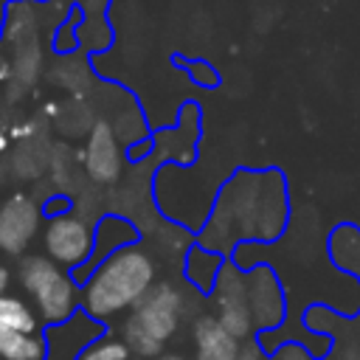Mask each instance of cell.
Returning a JSON list of instances; mask_svg holds the SVG:
<instances>
[{
  "mask_svg": "<svg viewBox=\"0 0 360 360\" xmlns=\"http://www.w3.org/2000/svg\"><path fill=\"white\" fill-rule=\"evenodd\" d=\"M290 222V191L278 169H239L219 191L200 248L231 253L239 242H276Z\"/></svg>",
  "mask_w": 360,
  "mask_h": 360,
  "instance_id": "cell-1",
  "label": "cell"
},
{
  "mask_svg": "<svg viewBox=\"0 0 360 360\" xmlns=\"http://www.w3.org/2000/svg\"><path fill=\"white\" fill-rule=\"evenodd\" d=\"M152 287V256L135 245H127L110 250L101 264L87 276V281L82 284V309L96 321H107L112 315L129 312Z\"/></svg>",
  "mask_w": 360,
  "mask_h": 360,
  "instance_id": "cell-2",
  "label": "cell"
},
{
  "mask_svg": "<svg viewBox=\"0 0 360 360\" xmlns=\"http://www.w3.org/2000/svg\"><path fill=\"white\" fill-rule=\"evenodd\" d=\"M180 315H183V295L172 284L160 281L129 309L121 329V340L129 346L135 357L155 360L163 354L166 343L177 332Z\"/></svg>",
  "mask_w": 360,
  "mask_h": 360,
  "instance_id": "cell-3",
  "label": "cell"
},
{
  "mask_svg": "<svg viewBox=\"0 0 360 360\" xmlns=\"http://www.w3.org/2000/svg\"><path fill=\"white\" fill-rule=\"evenodd\" d=\"M17 278L42 323H62L76 312V307H82V290L76 287L70 270L45 253L22 256L17 264Z\"/></svg>",
  "mask_w": 360,
  "mask_h": 360,
  "instance_id": "cell-4",
  "label": "cell"
},
{
  "mask_svg": "<svg viewBox=\"0 0 360 360\" xmlns=\"http://www.w3.org/2000/svg\"><path fill=\"white\" fill-rule=\"evenodd\" d=\"M42 245H45V256H51L56 264L73 270V267L84 264V259L93 253L96 231L79 214H70V211L51 214V219L42 228Z\"/></svg>",
  "mask_w": 360,
  "mask_h": 360,
  "instance_id": "cell-5",
  "label": "cell"
},
{
  "mask_svg": "<svg viewBox=\"0 0 360 360\" xmlns=\"http://www.w3.org/2000/svg\"><path fill=\"white\" fill-rule=\"evenodd\" d=\"M214 315L239 340L253 335V315L248 301V273L236 262H225L214 281Z\"/></svg>",
  "mask_w": 360,
  "mask_h": 360,
  "instance_id": "cell-6",
  "label": "cell"
},
{
  "mask_svg": "<svg viewBox=\"0 0 360 360\" xmlns=\"http://www.w3.org/2000/svg\"><path fill=\"white\" fill-rule=\"evenodd\" d=\"M42 228V208L34 197L17 191L0 202V250L22 256Z\"/></svg>",
  "mask_w": 360,
  "mask_h": 360,
  "instance_id": "cell-7",
  "label": "cell"
},
{
  "mask_svg": "<svg viewBox=\"0 0 360 360\" xmlns=\"http://www.w3.org/2000/svg\"><path fill=\"white\" fill-rule=\"evenodd\" d=\"M248 301L253 326L259 332H276L287 318L284 287L270 264H253L248 270Z\"/></svg>",
  "mask_w": 360,
  "mask_h": 360,
  "instance_id": "cell-8",
  "label": "cell"
},
{
  "mask_svg": "<svg viewBox=\"0 0 360 360\" xmlns=\"http://www.w3.org/2000/svg\"><path fill=\"white\" fill-rule=\"evenodd\" d=\"M191 340L197 360H239L242 352L239 338H233L217 315H200L191 326Z\"/></svg>",
  "mask_w": 360,
  "mask_h": 360,
  "instance_id": "cell-9",
  "label": "cell"
},
{
  "mask_svg": "<svg viewBox=\"0 0 360 360\" xmlns=\"http://www.w3.org/2000/svg\"><path fill=\"white\" fill-rule=\"evenodd\" d=\"M84 166H87L90 177L98 180V183H110V180L118 177L121 160H118L115 138H112L107 124H96V129L90 132L87 149H84Z\"/></svg>",
  "mask_w": 360,
  "mask_h": 360,
  "instance_id": "cell-10",
  "label": "cell"
},
{
  "mask_svg": "<svg viewBox=\"0 0 360 360\" xmlns=\"http://www.w3.org/2000/svg\"><path fill=\"white\" fill-rule=\"evenodd\" d=\"M76 360H132V352L129 346L121 340V338H112V335H104L93 343H87Z\"/></svg>",
  "mask_w": 360,
  "mask_h": 360,
  "instance_id": "cell-11",
  "label": "cell"
},
{
  "mask_svg": "<svg viewBox=\"0 0 360 360\" xmlns=\"http://www.w3.org/2000/svg\"><path fill=\"white\" fill-rule=\"evenodd\" d=\"M340 360H360V326L357 321L352 318V326L335 340V349H332Z\"/></svg>",
  "mask_w": 360,
  "mask_h": 360,
  "instance_id": "cell-12",
  "label": "cell"
},
{
  "mask_svg": "<svg viewBox=\"0 0 360 360\" xmlns=\"http://www.w3.org/2000/svg\"><path fill=\"white\" fill-rule=\"evenodd\" d=\"M270 360H312V354H309V349H304L301 343H284V346H278V349L273 352Z\"/></svg>",
  "mask_w": 360,
  "mask_h": 360,
  "instance_id": "cell-13",
  "label": "cell"
},
{
  "mask_svg": "<svg viewBox=\"0 0 360 360\" xmlns=\"http://www.w3.org/2000/svg\"><path fill=\"white\" fill-rule=\"evenodd\" d=\"M239 360H267V357H264V349H262V343H256V340H248V343L242 346V352H239Z\"/></svg>",
  "mask_w": 360,
  "mask_h": 360,
  "instance_id": "cell-14",
  "label": "cell"
},
{
  "mask_svg": "<svg viewBox=\"0 0 360 360\" xmlns=\"http://www.w3.org/2000/svg\"><path fill=\"white\" fill-rule=\"evenodd\" d=\"M194 76H197L194 82H200V84H208V87L217 84V70H211L208 65H200V62H197V65H194Z\"/></svg>",
  "mask_w": 360,
  "mask_h": 360,
  "instance_id": "cell-15",
  "label": "cell"
},
{
  "mask_svg": "<svg viewBox=\"0 0 360 360\" xmlns=\"http://www.w3.org/2000/svg\"><path fill=\"white\" fill-rule=\"evenodd\" d=\"M8 287H11V270L0 262V295H6V292H8Z\"/></svg>",
  "mask_w": 360,
  "mask_h": 360,
  "instance_id": "cell-16",
  "label": "cell"
},
{
  "mask_svg": "<svg viewBox=\"0 0 360 360\" xmlns=\"http://www.w3.org/2000/svg\"><path fill=\"white\" fill-rule=\"evenodd\" d=\"M155 360H186V357H183V354H174V352H169V354L163 352V354H160V357H155Z\"/></svg>",
  "mask_w": 360,
  "mask_h": 360,
  "instance_id": "cell-17",
  "label": "cell"
},
{
  "mask_svg": "<svg viewBox=\"0 0 360 360\" xmlns=\"http://www.w3.org/2000/svg\"><path fill=\"white\" fill-rule=\"evenodd\" d=\"M318 360H340V357H338V354L332 352V354H326V357H318Z\"/></svg>",
  "mask_w": 360,
  "mask_h": 360,
  "instance_id": "cell-18",
  "label": "cell"
}]
</instances>
